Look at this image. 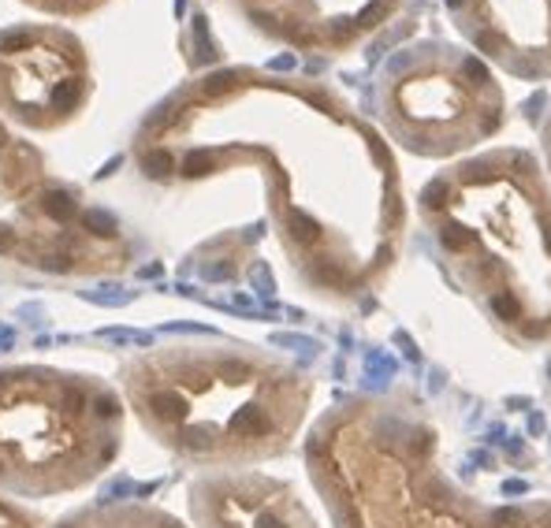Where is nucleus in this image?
Here are the masks:
<instances>
[{"instance_id": "9d476101", "label": "nucleus", "mask_w": 551, "mask_h": 528, "mask_svg": "<svg viewBox=\"0 0 551 528\" xmlns=\"http://www.w3.org/2000/svg\"><path fill=\"white\" fill-rule=\"evenodd\" d=\"M93 409H97V417H101V421H116L120 417V402H116V394H108V391L97 394Z\"/></svg>"}, {"instance_id": "6e6552de", "label": "nucleus", "mask_w": 551, "mask_h": 528, "mask_svg": "<svg viewBox=\"0 0 551 528\" xmlns=\"http://www.w3.org/2000/svg\"><path fill=\"white\" fill-rule=\"evenodd\" d=\"M142 171L153 175V179H164V175L175 171V157L168 149H149V153L142 157Z\"/></svg>"}, {"instance_id": "20e7f679", "label": "nucleus", "mask_w": 551, "mask_h": 528, "mask_svg": "<svg viewBox=\"0 0 551 528\" xmlns=\"http://www.w3.org/2000/svg\"><path fill=\"white\" fill-rule=\"evenodd\" d=\"M395 8L399 0H295L272 34L305 48H343L372 34Z\"/></svg>"}, {"instance_id": "0eeeda50", "label": "nucleus", "mask_w": 551, "mask_h": 528, "mask_svg": "<svg viewBox=\"0 0 551 528\" xmlns=\"http://www.w3.org/2000/svg\"><path fill=\"white\" fill-rule=\"evenodd\" d=\"M78 101H83V78H63V82H56V90H53V108L56 112H71Z\"/></svg>"}, {"instance_id": "7ed1b4c3", "label": "nucleus", "mask_w": 551, "mask_h": 528, "mask_svg": "<svg viewBox=\"0 0 551 528\" xmlns=\"http://www.w3.org/2000/svg\"><path fill=\"white\" fill-rule=\"evenodd\" d=\"M481 60L518 78H551V0H447Z\"/></svg>"}, {"instance_id": "f8f14e48", "label": "nucleus", "mask_w": 551, "mask_h": 528, "mask_svg": "<svg viewBox=\"0 0 551 528\" xmlns=\"http://www.w3.org/2000/svg\"><path fill=\"white\" fill-rule=\"evenodd\" d=\"M547 149H551V127H547Z\"/></svg>"}, {"instance_id": "39448f33", "label": "nucleus", "mask_w": 551, "mask_h": 528, "mask_svg": "<svg viewBox=\"0 0 551 528\" xmlns=\"http://www.w3.org/2000/svg\"><path fill=\"white\" fill-rule=\"evenodd\" d=\"M41 208H45V216L48 220H56V223H68L75 216V197L68 190H48L41 197Z\"/></svg>"}, {"instance_id": "423d86ee", "label": "nucleus", "mask_w": 551, "mask_h": 528, "mask_svg": "<svg viewBox=\"0 0 551 528\" xmlns=\"http://www.w3.org/2000/svg\"><path fill=\"white\" fill-rule=\"evenodd\" d=\"M83 227L90 231V235H97V238H112V235L120 231L116 216H112V212H105V208H86V212H83Z\"/></svg>"}, {"instance_id": "9b49d317", "label": "nucleus", "mask_w": 551, "mask_h": 528, "mask_svg": "<svg viewBox=\"0 0 551 528\" xmlns=\"http://www.w3.org/2000/svg\"><path fill=\"white\" fill-rule=\"evenodd\" d=\"M15 346V332L11 327H0V350H11Z\"/></svg>"}, {"instance_id": "f03ea898", "label": "nucleus", "mask_w": 551, "mask_h": 528, "mask_svg": "<svg viewBox=\"0 0 551 528\" xmlns=\"http://www.w3.org/2000/svg\"><path fill=\"white\" fill-rule=\"evenodd\" d=\"M380 112L406 149L421 157H451L499 130L503 93L481 56L444 41H425L402 48L387 63Z\"/></svg>"}, {"instance_id": "1a4fd4ad", "label": "nucleus", "mask_w": 551, "mask_h": 528, "mask_svg": "<svg viewBox=\"0 0 551 528\" xmlns=\"http://www.w3.org/2000/svg\"><path fill=\"white\" fill-rule=\"evenodd\" d=\"M30 45H34V34H30V30H8V34H0V53L4 56L30 53Z\"/></svg>"}, {"instance_id": "f257e3e1", "label": "nucleus", "mask_w": 551, "mask_h": 528, "mask_svg": "<svg viewBox=\"0 0 551 528\" xmlns=\"http://www.w3.org/2000/svg\"><path fill=\"white\" fill-rule=\"evenodd\" d=\"M425 220L492 320L551 332V194L525 153L481 157L421 194Z\"/></svg>"}]
</instances>
